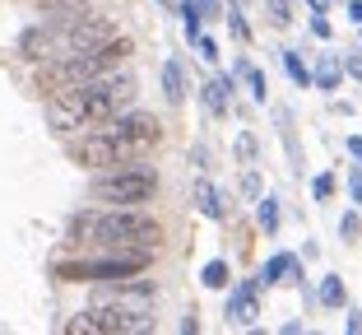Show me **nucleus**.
Returning <instances> with one entry per match:
<instances>
[{
    "label": "nucleus",
    "mask_w": 362,
    "mask_h": 335,
    "mask_svg": "<svg viewBox=\"0 0 362 335\" xmlns=\"http://www.w3.org/2000/svg\"><path fill=\"white\" fill-rule=\"evenodd\" d=\"M284 70H288V79H293L298 89H307V84H311V65L302 61V52H293V47L284 52Z\"/></svg>",
    "instance_id": "obj_18"
},
{
    "label": "nucleus",
    "mask_w": 362,
    "mask_h": 335,
    "mask_svg": "<svg viewBox=\"0 0 362 335\" xmlns=\"http://www.w3.org/2000/svg\"><path fill=\"white\" fill-rule=\"evenodd\" d=\"M75 163L103 173V168H121V163H135V159H149V144L144 140H130V135H117V130H103V126H88L79 130V140L70 144Z\"/></svg>",
    "instance_id": "obj_7"
},
{
    "label": "nucleus",
    "mask_w": 362,
    "mask_h": 335,
    "mask_svg": "<svg viewBox=\"0 0 362 335\" xmlns=\"http://www.w3.org/2000/svg\"><path fill=\"white\" fill-rule=\"evenodd\" d=\"M153 266V251H112V247H93L79 251L75 261H56V280L65 284H107V280H126V275H144Z\"/></svg>",
    "instance_id": "obj_4"
},
{
    "label": "nucleus",
    "mask_w": 362,
    "mask_h": 335,
    "mask_svg": "<svg viewBox=\"0 0 362 335\" xmlns=\"http://www.w3.org/2000/svg\"><path fill=\"white\" fill-rule=\"evenodd\" d=\"M19 52L28 56L33 65H47V61H52V56H56V28H52V19H47V23H33V28H23Z\"/></svg>",
    "instance_id": "obj_10"
},
{
    "label": "nucleus",
    "mask_w": 362,
    "mask_h": 335,
    "mask_svg": "<svg viewBox=\"0 0 362 335\" xmlns=\"http://www.w3.org/2000/svg\"><path fill=\"white\" fill-rule=\"evenodd\" d=\"M135 93H139L135 75L112 70V75H98V79H84V84H75V89L52 93L47 121H52V130H61V135H75V130L103 126V121H112L117 112L135 108Z\"/></svg>",
    "instance_id": "obj_1"
},
{
    "label": "nucleus",
    "mask_w": 362,
    "mask_h": 335,
    "mask_svg": "<svg viewBox=\"0 0 362 335\" xmlns=\"http://www.w3.org/2000/svg\"><path fill=\"white\" fill-rule=\"evenodd\" d=\"M349 19H353V23H362V0H349Z\"/></svg>",
    "instance_id": "obj_36"
},
{
    "label": "nucleus",
    "mask_w": 362,
    "mask_h": 335,
    "mask_svg": "<svg viewBox=\"0 0 362 335\" xmlns=\"http://www.w3.org/2000/svg\"><path fill=\"white\" fill-rule=\"evenodd\" d=\"M103 130H117V135H130V140H144L149 149L163 140V126H158V117H149V112H139V108H126V112H117L112 121H103Z\"/></svg>",
    "instance_id": "obj_9"
},
{
    "label": "nucleus",
    "mask_w": 362,
    "mask_h": 335,
    "mask_svg": "<svg viewBox=\"0 0 362 335\" xmlns=\"http://www.w3.org/2000/svg\"><path fill=\"white\" fill-rule=\"evenodd\" d=\"M246 84H251V98H256V103H265V98H269V79H265V70H256V65H251V70H246Z\"/></svg>",
    "instance_id": "obj_23"
},
{
    "label": "nucleus",
    "mask_w": 362,
    "mask_h": 335,
    "mask_svg": "<svg viewBox=\"0 0 362 335\" xmlns=\"http://www.w3.org/2000/svg\"><path fill=\"white\" fill-rule=\"evenodd\" d=\"M70 335H149L153 307H121V303H88L65 322Z\"/></svg>",
    "instance_id": "obj_6"
},
{
    "label": "nucleus",
    "mask_w": 362,
    "mask_h": 335,
    "mask_svg": "<svg viewBox=\"0 0 362 335\" xmlns=\"http://www.w3.org/2000/svg\"><path fill=\"white\" fill-rule=\"evenodd\" d=\"M130 56V38H107V42L88 47V52H75V56H56V61L42 65V84L47 89H75L84 84V79H98V75H112V70H121Z\"/></svg>",
    "instance_id": "obj_3"
},
{
    "label": "nucleus",
    "mask_w": 362,
    "mask_h": 335,
    "mask_svg": "<svg viewBox=\"0 0 362 335\" xmlns=\"http://www.w3.org/2000/svg\"><path fill=\"white\" fill-rule=\"evenodd\" d=\"M358 28H362V23H358Z\"/></svg>",
    "instance_id": "obj_39"
},
{
    "label": "nucleus",
    "mask_w": 362,
    "mask_h": 335,
    "mask_svg": "<svg viewBox=\"0 0 362 335\" xmlns=\"http://www.w3.org/2000/svg\"><path fill=\"white\" fill-rule=\"evenodd\" d=\"M242 191L251 195V200L260 195V177H256V168H246V173H242Z\"/></svg>",
    "instance_id": "obj_30"
},
{
    "label": "nucleus",
    "mask_w": 362,
    "mask_h": 335,
    "mask_svg": "<svg viewBox=\"0 0 362 335\" xmlns=\"http://www.w3.org/2000/svg\"><path fill=\"white\" fill-rule=\"evenodd\" d=\"M316 298H320V307H349V284H344L339 275H325Z\"/></svg>",
    "instance_id": "obj_15"
},
{
    "label": "nucleus",
    "mask_w": 362,
    "mask_h": 335,
    "mask_svg": "<svg viewBox=\"0 0 362 335\" xmlns=\"http://www.w3.org/2000/svg\"><path fill=\"white\" fill-rule=\"evenodd\" d=\"M204 19H223V0H195Z\"/></svg>",
    "instance_id": "obj_31"
},
{
    "label": "nucleus",
    "mask_w": 362,
    "mask_h": 335,
    "mask_svg": "<svg viewBox=\"0 0 362 335\" xmlns=\"http://www.w3.org/2000/svg\"><path fill=\"white\" fill-rule=\"evenodd\" d=\"M228 280H233V271H228L223 256L204 261V271H200V284H204V289H228Z\"/></svg>",
    "instance_id": "obj_17"
},
{
    "label": "nucleus",
    "mask_w": 362,
    "mask_h": 335,
    "mask_svg": "<svg viewBox=\"0 0 362 335\" xmlns=\"http://www.w3.org/2000/svg\"><path fill=\"white\" fill-rule=\"evenodd\" d=\"M339 233H344V242H358L362 238V215H358V210L339 215Z\"/></svg>",
    "instance_id": "obj_22"
},
{
    "label": "nucleus",
    "mask_w": 362,
    "mask_h": 335,
    "mask_svg": "<svg viewBox=\"0 0 362 335\" xmlns=\"http://www.w3.org/2000/svg\"><path fill=\"white\" fill-rule=\"evenodd\" d=\"M307 5H311V14H325V10H330V0H307Z\"/></svg>",
    "instance_id": "obj_37"
},
{
    "label": "nucleus",
    "mask_w": 362,
    "mask_h": 335,
    "mask_svg": "<svg viewBox=\"0 0 362 335\" xmlns=\"http://www.w3.org/2000/svg\"><path fill=\"white\" fill-rule=\"evenodd\" d=\"M344 75L362 79V52H344Z\"/></svg>",
    "instance_id": "obj_29"
},
{
    "label": "nucleus",
    "mask_w": 362,
    "mask_h": 335,
    "mask_svg": "<svg viewBox=\"0 0 362 335\" xmlns=\"http://www.w3.org/2000/svg\"><path fill=\"white\" fill-rule=\"evenodd\" d=\"M191 205L200 210L204 219H228L223 195H218V186H214L209 177H195V182H191Z\"/></svg>",
    "instance_id": "obj_13"
},
{
    "label": "nucleus",
    "mask_w": 362,
    "mask_h": 335,
    "mask_svg": "<svg viewBox=\"0 0 362 335\" xmlns=\"http://www.w3.org/2000/svg\"><path fill=\"white\" fill-rule=\"evenodd\" d=\"M195 47H200V56H204V61H218V42H214V38H204V33H200V38H195Z\"/></svg>",
    "instance_id": "obj_28"
},
{
    "label": "nucleus",
    "mask_w": 362,
    "mask_h": 335,
    "mask_svg": "<svg viewBox=\"0 0 362 335\" xmlns=\"http://www.w3.org/2000/svg\"><path fill=\"white\" fill-rule=\"evenodd\" d=\"M349 195H353V205L362 210V163H358V168H349Z\"/></svg>",
    "instance_id": "obj_26"
},
{
    "label": "nucleus",
    "mask_w": 362,
    "mask_h": 335,
    "mask_svg": "<svg viewBox=\"0 0 362 335\" xmlns=\"http://www.w3.org/2000/svg\"><path fill=\"white\" fill-rule=\"evenodd\" d=\"M237 159H242V168H251V163H256V135H251V130H242V135H237Z\"/></svg>",
    "instance_id": "obj_24"
},
{
    "label": "nucleus",
    "mask_w": 362,
    "mask_h": 335,
    "mask_svg": "<svg viewBox=\"0 0 362 335\" xmlns=\"http://www.w3.org/2000/svg\"><path fill=\"white\" fill-rule=\"evenodd\" d=\"M349 335H362V312H349Z\"/></svg>",
    "instance_id": "obj_35"
},
{
    "label": "nucleus",
    "mask_w": 362,
    "mask_h": 335,
    "mask_svg": "<svg viewBox=\"0 0 362 335\" xmlns=\"http://www.w3.org/2000/svg\"><path fill=\"white\" fill-rule=\"evenodd\" d=\"M223 19H228V28H233V38H237V42H246V38H251V28H246V14H242V5H228V10H223Z\"/></svg>",
    "instance_id": "obj_21"
},
{
    "label": "nucleus",
    "mask_w": 362,
    "mask_h": 335,
    "mask_svg": "<svg viewBox=\"0 0 362 335\" xmlns=\"http://www.w3.org/2000/svg\"><path fill=\"white\" fill-rule=\"evenodd\" d=\"M163 93H168L172 103L186 98V70H181V61H163Z\"/></svg>",
    "instance_id": "obj_16"
},
{
    "label": "nucleus",
    "mask_w": 362,
    "mask_h": 335,
    "mask_svg": "<svg viewBox=\"0 0 362 335\" xmlns=\"http://www.w3.org/2000/svg\"><path fill=\"white\" fill-rule=\"evenodd\" d=\"M233 93H237V75H214L209 84L200 89V103H204V112H209V117H228Z\"/></svg>",
    "instance_id": "obj_11"
},
{
    "label": "nucleus",
    "mask_w": 362,
    "mask_h": 335,
    "mask_svg": "<svg viewBox=\"0 0 362 335\" xmlns=\"http://www.w3.org/2000/svg\"><path fill=\"white\" fill-rule=\"evenodd\" d=\"M349 159L362 163V135H349Z\"/></svg>",
    "instance_id": "obj_34"
},
{
    "label": "nucleus",
    "mask_w": 362,
    "mask_h": 335,
    "mask_svg": "<svg viewBox=\"0 0 362 335\" xmlns=\"http://www.w3.org/2000/svg\"><path fill=\"white\" fill-rule=\"evenodd\" d=\"M339 79H344V61H339V56H320L316 70H311V84H316L320 93H334Z\"/></svg>",
    "instance_id": "obj_14"
},
{
    "label": "nucleus",
    "mask_w": 362,
    "mask_h": 335,
    "mask_svg": "<svg viewBox=\"0 0 362 335\" xmlns=\"http://www.w3.org/2000/svg\"><path fill=\"white\" fill-rule=\"evenodd\" d=\"M260 289H265V280H242L237 284L233 293H228V303H223V317L233 326H246V331H251V326H256V317H260Z\"/></svg>",
    "instance_id": "obj_8"
},
{
    "label": "nucleus",
    "mask_w": 362,
    "mask_h": 335,
    "mask_svg": "<svg viewBox=\"0 0 362 335\" xmlns=\"http://www.w3.org/2000/svg\"><path fill=\"white\" fill-rule=\"evenodd\" d=\"M88 195L98 205H149L158 195V173H153L144 159L121 163V168H103L88 182Z\"/></svg>",
    "instance_id": "obj_5"
},
{
    "label": "nucleus",
    "mask_w": 362,
    "mask_h": 335,
    "mask_svg": "<svg viewBox=\"0 0 362 335\" xmlns=\"http://www.w3.org/2000/svg\"><path fill=\"white\" fill-rule=\"evenodd\" d=\"M37 5H42L47 14H65V10H79L84 0H37Z\"/></svg>",
    "instance_id": "obj_27"
},
{
    "label": "nucleus",
    "mask_w": 362,
    "mask_h": 335,
    "mask_svg": "<svg viewBox=\"0 0 362 335\" xmlns=\"http://www.w3.org/2000/svg\"><path fill=\"white\" fill-rule=\"evenodd\" d=\"M163 228L144 205H107V210H79L70 219V247H112V251H153Z\"/></svg>",
    "instance_id": "obj_2"
},
{
    "label": "nucleus",
    "mask_w": 362,
    "mask_h": 335,
    "mask_svg": "<svg viewBox=\"0 0 362 335\" xmlns=\"http://www.w3.org/2000/svg\"><path fill=\"white\" fill-rule=\"evenodd\" d=\"M265 19L274 28H288L293 23V0H265Z\"/></svg>",
    "instance_id": "obj_20"
},
{
    "label": "nucleus",
    "mask_w": 362,
    "mask_h": 335,
    "mask_svg": "<svg viewBox=\"0 0 362 335\" xmlns=\"http://www.w3.org/2000/svg\"><path fill=\"white\" fill-rule=\"evenodd\" d=\"M158 5H168V10H172V5H177V0H158Z\"/></svg>",
    "instance_id": "obj_38"
},
{
    "label": "nucleus",
    "mask_w": 362,
    "mask_h": 335,
    "mask_svg": "<svg viewBox=\"0 0 362 335\" xmlns=\"http://www.w3.org/2000/svg\"><path fill=\"white\" fill-rule=\"evenodd\" d=\"M177 331H181V335H195V331H200V317H195V312H186V317H181V326H177Z\"/></svg>",
    "instance_id": "obj_33"
},
{
    "label": "nucleus",
    "mask_w": 362,
    "mask_h": 335,
    "mask_svg": "<svg viewBox=\"0 0 362 335\" xmlns=\"http://www.w3.org/2000/svg\"><path fill=\"white\" fill-rule=\"evenodd\" d=\"M311 195H316V200H330V195H334V177H330V173H320L316 182H311Z\"/></svg>",
    "instance_id": "obj_25"
},
{
    "label": "nucleus",
    "mask_w": 362,
    "mask_h": 335,
    "mask_svg": "<svg viewBox=\"0 0 362 335\" xmlns=\"http://www.w3.org/2000/svg\"><path fill=\"white\" fill-rule=\"evenodd\" d=\"M260 280H265V289H269V284H298V289H302V280H307V275H302V261L293 256V251H274V256L265 261Z\"/></svg>",
    "instance_id": "obj_12"
},
{
    "label": "nucleus",
    "mask_w": 362,
    "mask_h": 335,
    "mask_svg": "<svg viewBox=\"0 0 362 335\" xmlns=\"http://www.w3.org/2000/svg\"><path fill=\"white\" fill-rule=\"evenodd\" d=\"M311 33H316V38H330V33H334V23L325 19V14H311Z\"/></svg>",
    "instance_id": "obj_32"
},
{
    "label": "nucleus",
    "mask_w": 362,
    "mask_h": 335,
    "mask_svg": "<svg viewBox=\"0 0 362 335\" xmlns=\"http://www.w3.org/2000/svg\"><path fill=\"white\" fill-rule=\"evenodd\" d=\"M256 219L265 233H279V200L274 195H256Z\"/></svg>",
    "instance_id": "obj_19"
}]
</instances>
